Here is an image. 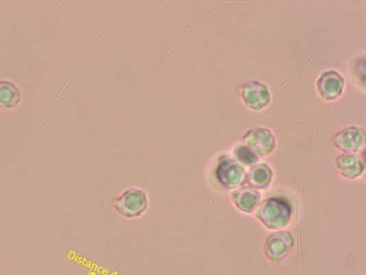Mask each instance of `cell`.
<instances>
[{
  "label": "cell",
  "instance_id": "1",
  "mask_svg": "<svg viewBox=\"0 0 366 275\" xmlns=\"http://www.w3.org/2000/svg\"><path fill=\"white\" fill-rule=\"evenodd\" d=\"M114 206L121 216L134 219L141 216L147 211L149 198L144 190L130 187L114 200Z\"/></svg>",
  "mask_w": 366,
  "mask_h": 275
},
{
  "label": "cell",
  "instance_id": "2",
  "mask_svg": "<svg viewBox=\"0 0 366 275\" xmlns=\"http://www.w3.org/2000/svg\"><path fill=\"white\" fill-rule=\"evenodd\" d=\"M239 91L245 104L254 110H260L266 108L271 100L269 87L260 82H247L240 86Z\"/></svg>",
  "mask_w": 366,
  "mask_h": 275
},
{
  "label": "cell",
  "instance_id": "3",
  "mask_svg": "<svg viewBox=\"0 0 366 275\" xmlns=\"http://www.w3.org/2000/svg\"><path fill=\"white\" fill-rule=\"evenodd\" d=\"M345 81L343 75L335 70L322 73L317 81V91L322 99L332 101L343 94Z\"/></svg>",
  "mask_w": 366,
  "mask_h": 275
},
{
  "label": "cell",
  "instance_id": "4",
  "mask_svg": "<svg viewBox=\"0 0 366 275\" xmlns=\"http://www.w3.org/2000/svg\"><path fill=\"white\" fill-rule=\"evenodd\" d=\"M244 141L255 154L267 155L273 152L276 146V139L267 128H255L248 130L244 136Z\"/></svg>",
  "mask_w": 366,
  "mask_h": 275
},
{
  "label": "cell",
  "instance_id": "5",
  "mask_svg": "<svg viewBox=\"0 0 366 275\" xmlns=\"http://www.w3.org/2000/svg\"><path fill=\"white\" fill-rule=\"evenodd\" d=\"M365 138L362 128L348 127L333 136V144L343 152H358L365 145Z\"/></svg>",
  "mask_w": 366,
  "mask_h": 275
},
{
  "label": "cell",
  "instance_id": "6",
  "mask_svg": "<svg viewBox=\"0 0 366 275\" xmlns=\"http://www.w3.org/2000/svg\"><path fill=\"white\" fill-rule=\"evenodd\" d=\"M337 168L341 176L346 178L354 179L361 176L365 170V165L356 154H343L336 160Z\"/></svg>",
  "mask_w": 366,
  "mask_h": 275
},
{
  "label": "cell",
  "instance_id": "7",
  "mask_svg": "<svg viewBox=\"0 0 366 275\" xmlns=\"http://www.w3.org/2000/svg\"><path fill=\"white\" fill-rule=\"evenodd\" d=\"M21 99V89L10 81H0V108L12 110L18 107Z\"/></svg>",
  "mask_w": 366,
  "mask_h": 275
},
{
  "label": "cell",
  "instance_id": "8",
  "mask_svg": "<svg viewBox=\"0 0 366 275\" xmlns=\"http://www.w3.org/2000/svg\"><path fill=\"white\" fill-rule=\"evenodd\" d=\"M272 176V170L267 166V165H259L251 171L250 178L251 181L254 182V186H256L258 179L260 178V184L259 186L264 187L266 182L270 181Z\"/></svg>",
  "mask_w": 366,
  "mask_h": 275
},
{
  "label": "cell",
  "instance_id": "9",
  "mask_svg": "<svg viewBox=\"0 0 366 275\" xmlns=\"http://www.w3.org/2000/svg\"><path fill=\"white\" fill-rule=\"evenodd\" d=\"M234 154L240 163H244L245 165H253L258 160V155L252 150L244 145L237 146L234 151Z\"/></svg>",
  "mask_w": 366,
  "mask_h": 275
}]
</instances>
